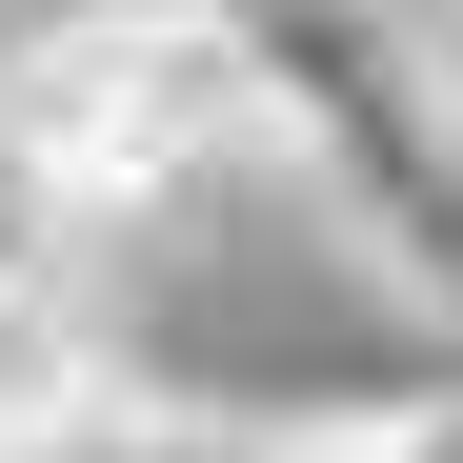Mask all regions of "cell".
<instances>
[{"label": "cell", "instance_id": "obj_1", "mask_svg": "<svg viewBox=\"0 0 463 463\" xmlns=\"http://www.w3.org/2000/svg\"><path fill=\"white\" fill-rule=\"evenodd\" d=\"M222 182H262V101H242L222 0H61L0 41V202H41L81 262L141 222H202Z\"/></svg>", "mask_w": 463, "mask_h": 463}, {"label": "cell", "instance_id": "obj_5", "mask_svg": "<svg viewBox=\"0 0 463 463\" xmlns=\"http://www.w3.org/2000/svg\"><path fill=\"white\" fill-rule=\"evenodd\" d=\"M101 463H282V423H262V403H182V383H141V423H121Z\"/></svg>", "mask_w": 463, "mask_h": 463}, {"label": "cell", "instance_id": "obj_6", "mask_svg": "<svg viewBox=\"0 0 463 463\" xmlns=\"http://www.w3.org/2000/svg\"><path fill=\"white\" fill-rule=\"evenodd\" d=\"M423 81H443V141H463V0H423Z\"/></svg>", "mask_w": 463, "mask_h": 463}, {"label": "cell", "instance_id": "obj_3", "mask_svg": "<svg viewBox=\"0 0 463 463\" xmlns=\"http://www.w3.org/2000/svg\"><path fill=\"white\" fill-rule=\"evenodd\" d=\"M121 423H141V363H121L101 262L41 202H0V463H101Z\"/></svg>", "mask_w": 463, "mask_h": 463}, {"label": "cell", "instance_id": "obj_4", "mask_svg": "<svg viewBox=\"0 0 463 463\" xmlns=\"http://www.w3.org/2000/svg\"><path fill=\"white\" fill-rule=\"evenodd\" d=\"M282 463H463V383H363V403H302Z\"/></svg>", "mask_w": 463, "mask_h": 463}, {"label": "cell", "instance_id": "obj_2", "mask_svg": "<svg viewBox=\"0 0 463 463\" xmlns=\"http://www.w3.org/2000/svg\"><path fill=\"white\" fill-rule=\"evenodd\" d=\"M242 41V101H262V182L323 202V242L463 323V141H443V81H423V0H222Z\"/></svg>", "mask_w": 463, "mask_h": 463}]
</instances>
